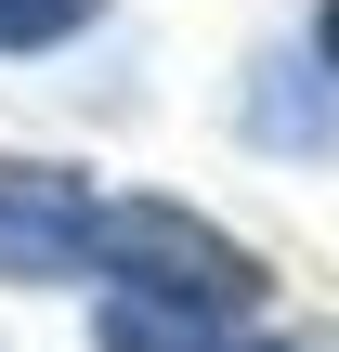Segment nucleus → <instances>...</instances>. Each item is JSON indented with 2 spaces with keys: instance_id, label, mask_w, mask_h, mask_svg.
<instances>
[{
  "instance_id": "f257e3e1",
  "label": "nucleus",
  "mask_w": 339,
  "mask_h": 352,
  "mask_svg": "<svg viewBox=\"0 0 339 352\" xmlns=\"http://www.w3.org/2000/svg\"><path fill=\"white\" fill-rule=\"evenodd\" d=\"M91 274H118V300H183V314H248L274 287L248 235H222V222H196L170 196H105Z\"/></svg>"
},
{
  "instance_id": "f03ea898",
  "label": "nucleus",
  "mask_w": 339,
  "mask_h": 352,
  "mask_svg": "<svg viewBox=\"0 0 339 352\" xmlns=\"http://www.w3.org/2000/svg\"><path fill=\"white\" fill-rule=\"evenodd\" d=\"M91 235H105V196L52 157H0V274L13 287H65L91 274Z\"/></svg>"
},
{
  "instance_id": "7ed1b4c3",
  "label": "nucleus",
  "mask_w": 339,
  "mask_h": 352,
  "mask_svg": "<svg viewBox=\"0 0 339 352\" xmlns=\"http://www.w3.org/2000/svg\"><path fill=\"white\" fill-rule=\"evenodd\" d=\"M105 352H261L235 314H183V300H105Z\"/></svg>"
},
{
  "instance_id": "20e7f679",
  "label": "nucleus",
  "mask_w": 339,
  "mask_h": 352,
  "mask_svg": "<svg viewBox=\"0 0 339 352\" xmlns=\"http://www.w3.org/2000/svg\"><path fill=\"white\" fill-rule=\"evenodd\" d=\"M105 0H0V52H52V39H78Z\"/></svg>"
},
{
  "instance_id": "39448f33",
  "label": "nucleus",
  "mask_w": 339,
  "mask_h": 352,
  "mask_svg": "<svg viewBox=\"0 0 339 352\" xmlns=\"http://www.w3.org/2000/svg\"><path fill=\"white\" fill-rule=\"evenodd\" d=\"M314 52H327V78H339V0H327V26H314Z\"/></svg>"
}]
</instances>
